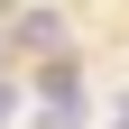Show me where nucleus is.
<instances>
[{"instance_id":"1","label":"nucleus","mask_w":129,"mask_h":129,"mask_svg":"<svg viewBox=\"0 0 129 129\" xmlns=\"http://www.w3.org/2000/svg\"><path fill=\"white\" fill-rule=\"evenodd\" d=\"M37 129H83V74H74V64H46V111H37Z\"/></svg>"},{"instance_id":"2","label":"nucleus","mask_w":129,"mask_h":129,"mask_svg":"<svg viewBox=\"0 0 129 129\" xmlns=\"http://www.w3.org/2000/svg\"><path fill=\"white\" fill-rule=\"evenodd\" d=\"M0 120H9V83H0Z\"/></svg>"}]
</instances>
